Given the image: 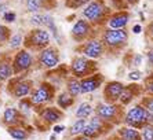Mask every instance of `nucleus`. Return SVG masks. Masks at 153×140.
I'll use <instances>...</instances> for the list:
<instances>
[{
    "label": "nucleus",
    "mask_w": 153,
    "mask_h": 140,
    "mask_svg": "<svg viewBox=\"0 0 153 140\" xmlns=\"http://www.w3.org/2000/svg\"><path fill=\"white\" fill-rule=\"evenodd\" d=\"M43 0H28L26 1V7H28L29 11L32 13H36V11L40 8V4H42Z\"/></svg>",
    "instance_id": "27"
},
{
    "label": "nucleus",
    "mask_w": 153,
    "mask_h": 140,
    "mask_svg": "<svg viewBox=\"0 0 153 140\" xmlns=\"http://www.w3.org/2000/svg\"><path fill=\"white\" fill-rule=\"evenodd\" d=\"M132 99V92L130 91V89H123V92H121V95H120V100H121V103H128V102Z\"/></svg>",
    "instance_id": "29"
},
{
    "label": "nucleus",
    "mask_w": 153,
    "mask_h": 140,
    "mask_svg": "<svg viewBox=\"0 0 153 140\" xmlns=\"http://www.w3.org/2000/svg\"><path fill=\"white\" fill-rule=\"evenodd\" d=\"M8 133L17 140H25L28 137V132L25 129H22V128H10Z\"/></svg>",
    "instance_id": "21"
},
{
    "label": "nucleus",
    "mask_w": 153,
    "mask_h": 140,
    "mask_svg": "<svg viewBox=\"0 0 153 140\" xmlns=\"http://www.w3.org/2000/svg\"><path fill=\"white\" fill-rule=\"evenodd\" d=\"M101 119L100 117H94L91 121H90L88 124H85V128L84 130H83V135H84V137H94L98 135V132H100L101 129Z\"/></svg>",
    "instance_id": "8"
},
{
    "label": "nucleus",
    "mask_w": 153,
    "mask_h": 140,
    "mask_svg": "<svg viewBox=\"0 0 153 140\" xmlns=\"http://www.w3.org/2000/svg\"><path fill=\"white\" fill-rule=\"evenodd\" d=\"M128 22V14L126 13H120V14H116L114 17L111 18L109 21V26L113 29H121L124 28Z\"/></svg>",
    "instance_id": "15"
},
{
    "label": "nucleus",
    "mask_w": 153,
    "mask_h": 140,
    "mask_svg": "<svg viewBox=\"0 0 153 140\" xmlns=\"http://www.w3.org/2000/svg\"><path fill=\"white\" fill-rule=\"evenodd\" d=\"M32 24L35 25H42V26H47L53 30L54 35H57V29H55V25H54V19L50 17V15H40L36 14L32 17Z\"/></svg>",
    "instance_id": "10"
},
{
    "label": "nucleus",
    "mask_w": 153,
    "mask_h": 140,
    "mask_svg": "<svg viewBox=\"0 0 153 140\" xmlns=\"http://www.w3.org/2000/svg\"><path fill=\"white\" fill-rule=\"evenodd\" d=\"M101 52H102V44L100 41H97V40L90 41L84 47V54L88 58H98L101 55Z\"/></svg>",
    "instance_id": "13"
},
{
    "label": "nucleus",
    "mask_w": 153,
    "mask_h": 140,
    "mask_svg": "<svg viewBox=\"0 0 153 140\" xmlns=\"http://www.w3.org/2000/svg\"><path fill=\"white\" fill-rule=\"evenodd\" d=\"M68 89H69V94H71L72 96H77L79 94H82V87H80V83H79L77 80L69 81Z\"/></svg>",
    "instance_id": "24"
},
{
    "label": "nucleus",
    "mask_w": 153,
    "mask_h": 140,
    "mask_svg": "<svg viewBox=\"0 0 153 140\" xmlns=\"http://www.w3.org/2000/svg\"><path fill=\"white\" fill-rule=\"evenodd\" d=\"M40 62H42L46 67H54L58 63L57 51H54L53 48L44 49L42 52V55H40Z\"/></svg>",
    "instance_id": "6"
},
{
    "label": "nucleus",
    "mask_w": 153,
    "mask_h": 140,
    "mask_svg": "<svg viewBox=\"0 0 153 140\" xmlns=\"http://www.w3.org/2000/svg\"><path fill=\"white\" fill-rule=\"evenodd\" d=\"M88 0H72V6H82V4H84V3H87Z\"/></svg>",
    "instance_id": "35"
},
{
    "label": "nucleus",
    "mask_w": 153,
    "mask_h": 140,
    "mask_svg": "<svg viewBox=\"0 0 153 140\" xmlns=\"http://www.w3.org/2000/svg\"><path fill=\"white\" fill-rule=\"evenodd\" d=\"M123 85L120 83H111V84H108L106 88H105V96L109 102H113L116 99L120 98L121 92H123Z\"/></svg>",
    "instance_id": "7"
},
{
    "label": "nucleus",
    "mask_w": 153,
    "mask_h": 140,
    "mask_svg": "<svg viewBox=\"0 0 153 140\" xmlns=\"http://www.w3.org/2000/svg\"><path fill=\"white\" fill-rule=\"evenodd\" d=\"M29 91H30V87H29L28 83H19L14 88V95L17 98H24L29 94Z\"/></svg>",
    "instance_id": "20"
},
{
    "label": "nucleus",
    "mask_w": 153,
    "mask_h": 140,
    "mask_svg": "<svg viewBox=\"0 0 153 140\" xmlns=\"http://www.w3.org/2000/svg\"><path fill=\"white\" fill-rule=\"evenodd\" d=\"M139 32H141V26L135 25V26H134V33H139Z\"/></svg>",
    "instance_id": "38"
},
{
    "label": "nucleus",
    "mask_w": 153,
    "mask_h": 140,
    "mask_svg": "<svg viewBox=\"0 0 153 140\" xmlns=\"http://www.w3.org/2000/svg\"><path fill=\"white\" fill-rule=\"evenodd\" d=\"M146 110L149 113H153V98L146 100Z\"/></svg>",
    "instance_id": "33"
},
{
    "label": "nucleus",
    "mask_w": 153,
    "mask_h": 140,
    "mask_svg": "<svg viewBox=\"0 0 153 140\" xmlns=\"http://www.w3.org/2000/svg\"><path fill=\"white\" fill-rule=\"evenodd\" d=\"M88 30H90V26L87 25L85 21H79L77 24L73 26V29H72L75 37H83V36H85L88 33Z\"/></svg>",
    "instance_id": "16"
},
{
    "label": "nucleus",
    "mask_w": 153,
    "mask_h": 140,
    "mask_svg": "<svg viewBox=\"0 0 153 140\" xmlns=\"http://www.w3.org/2000/svg\"><path fill=\"white\" fill-rule=\"evenodd\" d=\"M50 99H51V91L48 88V85H42L32 95V103H35V105H40V103H44V102H48Z\"/></svg>",
    "instance_id": "4"
},
{
    "label": "nucleus",
    "mask_w": 153,
    "mask_h": 140,
    "mask_svg": "<svg viewBox=\"0 0 153 140\" xmlns=\"http://www.w3.org/2000/svg\"><path fill=\"white\" fill-rule=\"evenodd\" d=\"M128 77L131 78V80H139V78H141V73H139V71H132V73H130Z\"/></svg>",
    "instance_id": "34"
},
{
    "label": "nucleus",
    "mask_w": 153,
    "mask_h": 140,
    "mask_svg": "<svg viewBox=\"0 0 153 140\" xmlns=\"http://www.w3.org/2000/svg\"><path fill=\"white\" fill-rule=\"evenodd\" d=\"M79 140H90L88 137H82V139H79Z\"/></svg>",
    "instance_id": "41"
},
{
    "label": "nucleus",
    "mask_w": 153,
    "mask_h": 140,
    "mask_svg": "<svg viewBox=\"0 0 153 140\" xmlns=\"http://www.w3.org/2000/svg\"><path fill=\"white\" fill-rule=\"evenodd\" d=\"M142 140H153V126H150V125L143 126Z\"/></svg>",
    "instance_id": "28"
},
{
    "label": "nucleus",
    "mask_w": 153,
    "mask_h": 140,
    "mask_svg": "<svg viewBox=\"0 0 153 140\" xmlns=\"http://www.w3.org/2000/svg\"><path fill=\"white\" fill-rule=\"evenodd\" d=\"M13 74V69L8 63H1L0 65V80H6Z\"/></svg>",
    "instance_id": "25"
},
{
    "label": "nucleus",
    "mask_w": 153,
    "mask_h": 140,
    "mask_svg": "<svg viewBox=\"0 0 153 140\" xmlns=\"http://www.w3.org/2000/svg\"><path fill=\"white\" fill-rule=\"evenodd\" d=\"M4 19L7 22L15 21V13H6V14H4Z\"/></svg>",
    "instance_id": "31"
},
{
    "label": "nucleus",
    "mask_w": 153,
    "mask_h": 140,
    "mask_svg": "<svg viewBox=\"0 0 153 140\" xmlns=\"http://www.w3.org/2000/svg\"><path fill=\"white\" fill-rule=\"evenodd\" d=\"M97 113H98V117H101L102 119H112L116 116L117 109L113 105H101V106H98Z\"/></svg>",
    "instance_id": "12"
},
{
    "label": "nucleus",
    "mask_w": 153,
    "mask_h": 140,
    "mask_svg": "<svg viewBox=\"0 0 153 140\" xmlns=\"http://www.w3.org/2000/svg\"><path fill=\"white\" fill-rule=\"evenodd\" d=\"M149 59H150V62L153 63V51H150V54H149Z\"/></svg>",
    "instance_id": "39"
},
{
    "label": "nucleus",
    "mask_w": 153,
    "mask_h": 140,
    "mask_svg": "<svg viewBox=\"0 0 153 140\" xmlns=\"http://www.w3.org/2000/svg\"><path fill=\"white\" fill-rule=\"evenodd\" d=\"M128 1H135V0H128Z\"/></svg>",
    "instance_id": "43"
},
{
    "label": "nucleus",
    "mask_w": 153,
    "mask_h": 140,
    "mask_svg": "<svg viewBox=\"0 0 153 140\" xmlns=\"http://www.w3.org/2000/svg\"><path fill=\"white\" fill-rule=\"evenodd\" d=\"M146 89H148L150 94H153V80L150 81V83H148V85H146Z\"/></svg>",
    "instance_id": "37"
},
{
    "label": "nucleus",
    "mask_w": 153,
    "mask_h": 140,
    "mask_svg": "<svg viewBox=\"0 0 153 140\" xmlns=\"http://www.w3.org/2000/svg\"><path fill=\"white\" fill-rule=\"evenodd\" d=\"M42 117L48 122H57L61 118V113L55 109H46L42 113Z\"/></svg>",
    "instance_id": "18"
},
{
    "label": "nucleus",
    "mask_w": 153,
    "mask_h": 140,
    "mask_svg": "<svg viewBox=\"0 0 153 140\" xmlns=\"http://www.w3.org/2000/svg\"><path fill=\"white\" fill-rule=\"evenodd\" d=\"M150 33H152V36H153V25H152V28H150Z\"/></svg>",
    "instance_id": "42"
},
{
    "label": "nucleus",
    "mask_w": 153,
    "mask_h": 140,
    "mask_svg": "<svg viewBox=\"0 0 153 140\" xmlns=\"http://www.w3.org/2000/svg\"><path fill=\"white\" fill-rule=\"evenodd\" d=\"M101 84V78L98 77H90V78H85L80 83V87H82V92L83 94H87V92H93L94 89L100 87Z\"/></svg>",
    "instance_id": "14"
},
{
    "label": "nucleus",
    "mask_w": 153,
    "mask_h": 140,
    "mask_svg": "<svg viewBox=\"0 0 153 140\" xmlns=\"http://www.w3.org/2000/svg\"><path fill=\"white\" fill-rule=\"evenodd\" d=\"M91 113H93V107H91L88 103H82L80 107L77 109V111H76V116L80 117V118H85V117H88Z\"/></svg>",
    "instance_id": "22"
},
{
    "label": "nucleus",
    "mask_w": 153,
    "mask_h": 140,
    "mask_svg": "<svg viewBox=\"0 0 153 140\" xmlns=\"http://www.w3.org/2000/svg\"><path fill=\"white\" fill-rule=\"evenodd\" d=\"M32 65V56L29 55L26 51H22L19 52L14 59V67L15 71H22V70H26L29 66Z\"/></svg>",
    "instance_id": "5"
},
{
    "label": "nucleus",
    "mask_w": 153,
    "mask_h": 140,
    "mask_svg": "<svg viewBox=\"0 0 153 140\" xmlns=\"http://www.w3.org/2000/svg\"><path fill=\"white\" fill-rule=\"evenodd\" d=\"M103 13V7L100 1H93L90 3L87 7L83 11V15H84L87 19H91V21H97L98 18L102 15Z\"/></svg>",
    "instance_id": "3"
},
{
    "label": "nucleus",
    "mask_w": 153,
    "mask_h": 140,
    "mask_svg": "<svg viewBox=\"0 0 153 140\" xmlns=\"http://www.w3.org/2000/svg\"><path fill=\"white\" fill-rule=\"evenodd\" d=\"M120 136L123 140H141V135L134 128H123L120 130Z\"/></svg>",
    "instance_id": "17"
},
{
    "label": "nucleus",
    "mask_w": 153,
    "mask_h": 140,
    "mask_svg": "<svg viewBox=\"0 0 153 140\" xmlns=\"http://www.w3.org/2000/svg\"><path fill=\"white\" fill-rule=\"evenodd\" d=\"M6 35H7V29L4 28L3 25H0V43L6 39Z\"/></svg>",
    "instance_id": "32"
},
{
    "label": "nucleus",
    "mask_w": 153,
    "mask_h": 140,
    "mask_svg": "<svg viewBox=\"0 0 153 140\" xmlns=\"http://www.w3.org/2000/svg\"><path fill=\"white\" fill-rule=\"evenodd\" d=\"M126 122H127L128 125L134 126V128H141V126H143L145 122H148V110L141 107V106L132 107V109L127 113Z\"/></svg>",
    "instance_id": "1"
},
{
    "label": "nucleus",
    "mask_w": 153,
    "mask_h": 140,
    "mask_svg": "<svg viewBox=\"0 0 153 140\" xmlns=\"http://www.w3.org/2000/svg\"><path fill=\"white\" fill-rule=\"evenodd\" d=\"M64 129H65V128L62 125H55V126H54V133H61Z\"/></svg>",
    "instance_id": "36"
},
{
    "label": "nucleus",
    "mask_w": 153,
    "mask_h": 140,
    "mask_svg": "<svg viewBox=\"0 0 153 140\" xmlns=\"http://www.w3.org/2000/svg\"><path fill=\"white\" fill-rule=\"evenodd\" d=\"M88 66H90V62L87 59H84V58H77V59H75L73 63H72V70H73L75 76L82 77V76L87 74Z\"/></svg>",
    "instance_id": "9"
},
{
    "label": "nucleus",
    "mask_w": 153,
    "mask_h": 140,
    "mask_svg": "<svg viewBox=\"0 0 153 140\" xmlns=\"http://www.w3.org/2000/svg\"><path fill=\"white\" fill-rule=\"evenodd\" d=\"M48 40H50V35L44 29H37V30L32 32V35H30V41L36 46H46Z\"/></svg>",
    "instance_id": "11"
},
{
    "label": "nucleus",
    "mask_w": 153,
    "mask_h": 140,
    "mask_svg": "<svg viewBox=\"0 0 153 140\" xmlns=\"http://www.w3.org/2000/svg\"><path fill=\"white\" fill-rule=\"evenodd\" d=\"M127 40V32L121 29H112L105 33V41L109 46H119Z\"/></svg>",
    "instance_id": "2"
},
{
    "label": "nucleus",
    "mask_w": 153,
    "mask_h": 140,
    "mask_svg": "<svg viewBox=\"0 0 153 140\" xmlns=\"http://www.w3.org/2000/svg\"><path fill=\"white\" fill-rule=\"evenodd\" d=\"M58 106L59 107H62V109H68L69 106L73 103V98L72 96H69V95L66 94H61L59 96H58Z\"/></svg>",
    "instance_id": "23"
},
{
    "label": "nucleus",
    "mask_w": 153,
    "mask_h": 140,
    "mask_svg": "<svg viewBox=\"0 0 153 140\" xmlns=\"http://www.w3.org/2000/svg\"><path fill=\"white\" fill-rule=\"evenodd\" d=\"M18 111L15 109H7L4 111V116H3V119L6 124H10V125H14V124L18 122Z\"/></svg>",
    "instance_id": "19"
},
{
    "label": "nucleus",
    "mask_w": 153,
    "mask_h": 140,
    "mask_svg": "<svg viewBox=\"0 0 153 140\" xmlns=\"http://www.w3.org/2000/svg\"><path fill=\"white\" fill-rule=\"evenodd\" d=\"M50 140H55V135H53V136L50 137Z\"/></svg>",
    "instance_id": "40"
},
{
    "label": "nucleus",
    "mask_w": 153,
    "mask_h": 140,
    "mask_svg": "<svg viewBox=\"0 0 153 140\" xmlns=\"http://www.w3.org/2000/svg\"><path fill=\"white\" fill-rule=\"evenodd\" d=\"M21 41H22V37L19 35H15V36H13L11 37V41H10V46L13 47V48H15V47H18L19 44H21Z\"/></svg>",
    "instance_id": "30"
},
{
    "label": "nucleus",
    "mask_w": 153,
    "mask_h": 140,
    "mask_svg": "<svg viewBox=\"0 0 153 140\" xmlns=\"http://www.w3.org/2000/svg\"><path fill=\"white\" fill-rule=\"evenodd\" d=\"M84 128H85V121H84V119H79L77 122L73 124V126H72V129H71V133H72V135H79V133H83Z\"/></svg>",
    "instance_id": "26"
}]
</instances>
